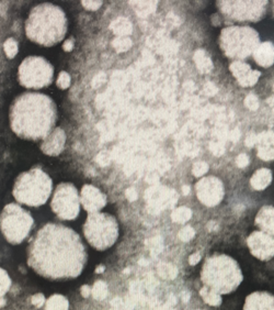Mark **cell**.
<instances>
[{"instance_id": "cell-1", "label": "cell", "mask_w": 274, "mask_h": 310, "mask_svg": "<svg viewBox=\"0 0 274 310\" xmlns=\"http://www.w3.org/2000/svg\"><path fill=\"white\" fill-rule=\"evenodd\" d=\"M28 265L41 277L50 281L75 280L88 261V253L80 235L61 224L49 222L30 241Z\"/></svg>"}, {"instance_id": "cell-2", "label": "cell", "mask_w": 274, "mask_h": 310, "mask_svg": "<svg viewBox=\"0 0 274 310\" xmlns=\"http://www.w3.org/2000/svg\"><path fill=\"white\" fill-rule=\"evenodd\" d=\"M56 121L57 107L50 96L41 92H23L10 106V128L23 140H44L55 129Z\"/></svg>"}, {"instance_id": "cell-3", "label": "cell", "mask_w": 274, "mask_h": 310, "mask_svg": "<svg viewBox=\"0 0 274 310\" xmlns=\"http://www.w3.org/2000/svg\"><path fill=\"white\" fill-rule=\"evenodd\" d=\"M24 27L29 40L41 46L51 48L64 40L68 21L60 7L44 2L32 8Z\"/></svg>"}, {"instance_id": "cell-4", "label": "cell", "mask_w": 274, "mask_h": 310, "mask_svg": "<svg viewBox=\"0 0 274 310\" xmlns=\"http://www.w3.org/2000/svg\"><path fill=\"white\" fill-rule=\"evenodd\" d=\"M203 285L219 295H228L238 289L244 281L239 263L223 253H214L205 258L200 272Z\"/></svg>"}, {"instance_id": "cell-5", "label": "cell", "mask_w": 274, "mask_h": 310, "mask_svg": "<svg viewBox=\"0 0 274 310\" xmlns=\"http://www.w3.org/2000/svg\"><path fill=\"white\" fill-rule=\"evenodd\" d=\"M53 190V180L42 168L33 167L15 178L12 189L14 199L29 207H41L48 203Z\"/></svg>"}, {"instance_id": "cell-6", "label": "cell", "mask_w": 274, "mask_h": 310, "mask_svg": "<svg viewBox=\"0 0 274 310\" xmlns=\"http://www.w3.org/2000/svg\"><path fill=\"white\" fill-rule=\"evenodd\" d=\"M82 231L88 243L97 251L110 249L115 244L120 234L115 217L101 211L88 215Z\"/></svg>"}, {"instance_id": "cell-7", "label": "cell", "mask_w": 274, "mask_h": 310, "mask_svg": "<svg viewBox=\"0 0 274 310\" xmlns=\"http://www.w3.org/2000/svg\"><path fill=\"white\" fill-rule=\"evenodd\" d=\"M34 219L30 211L18 204H8L0 214V231L10 244L18 245L30 235Z\"/></svg>"}, {"instance_id": "cell-8", "label": "cell", "mask_w": 274, "mask_h": 310, "mask_svg": "<svg viewBox=\"0 0 274 310\" xmlns=\"http://www.w3.org/2000/svg\"><path fill=\"white\" fill-rule=\"evenodd\" d=\"M220 49L229 58L245 59L259 45V34L249 27H229L220 32Z\"/></svg>"}, {"instance_id": "cell-9", "label": "cell", "mask_w": 274, "mask_h": 310, "mask_svg": "<svg viewBox=\"0 0 274 310\" xmlns=\"http://www.w3.org/2000/svg\"><path fill=\"white\" fill-rule=\"evenodd\" d=\"M54 67L42 56H28L18 70L20 85L29 89H42L52 84Z\"/></svg>"}, {"instance_id": "cell-10", "label": "cell", "mask_w": 274, "mask_h": 310, "mask_svg": "<svg viewBox=\"0 0 274 310\" xmlns=\"http://www.w3.org/2000/svg\"><path fill=\"white\" fill-rule=\"evenodd\" d=\"M80 194L71 183H60L55 188L51 208L61 220H75L80 214Z\"/></svg>"}, {"instance_id": "cell-11", "label": "cell", "mask_w": 274, "mask_h": 310, "mask_svg": "<svg viewBox=\"0 0 274 310\" xmlns=\"http://www.w3.org/2000/svg\"><path fill=\"white\" fill-rule=\"evenodd\" d=\"M220 9L240 21H258L265 10L263 1H221Z\"/></svg>"}, {"instance_id": "cell-12", "label": "cell", "mask_w": 274, "mask_h": 310, "mask_svg": "<svg viewBox=\"0 0 274 310\" xmlns=\"http://www.w3.org/2000/svg\"><path fill=\"white\" fill-rule=\"evenodd\" d=\"M198 199L208 207H215L221 203L225 190L221 180L214 176L201 178L195 185Z\"/></svg>"}, {"instance_id": "cell-13", "label": "cell", "mask_w": 274, "mask_h": 310, "mask_svg": "<svg viewBox=\"0 0 274 310\" xmlns=\"http://www.w3.org/2000/svg\"><path fill=\"white\" fill-rule=\"evenodd\" d=\"M247 246L257 260L268 262L274 257V236L263 231H253L247 237Z\"/></svg>"}, {"instance_id": "cell-14", "label": "cell", "mask_w": 274, "mask_h": 310, "mask_svg": "<svg viewBox=\"0 0 274 310\" xmlns=\"http://www.w3.org/2000/svg\"><path fill=\"white\" fill-rule=\"evenodd\" d=\"M80 204L87 213H99L107 206V196L94 185H84L80 192Z\"/></svg>"}, {"instance_id": "cell-15", "label": "cell", "mask_w": 274, "mask_h": 310, "mask_svg": "<svg viewBox=\"0 0 274 310\" xmlns=\"http://www.w3.org/2000/svg\"><path fill=\"white\" fill-rule=\"evenodd\" d=\"M66 133L61 128H55L41 144V151L50 156H57L64 151Z\"/></svg>"}, {"instance_id": "cell-16", "label": "cell", "mask_w": 274, "mask_h": 310, "mask_svg": "<svg viewBox=\"0 0 274 310\" xmlns=\"http://www.w3.org/2000/svg\"><path fill=\"white\" fill-rule=\"evenodd\" d=\"M229 70L234 75L239 84L244 87L253 86L260 77V73L258 71L251 70V67L244 63V62L236 61L229 66Z\"/></svg>"}, {"instance_id": "cell-17", "label": "cell", "mask_w": 274, "mask_h": 310, "mask_svg": "<svg viewBox=\"0 0 274 310\" xmlns=\"http://www.w3.org/2000/svg\"><path fill=\"white\" fill-rule=\"evenodd\" d=\"M242 310H274V295L269 292H253L245 299Z\"/></svg>"}, {"instance_id": "cell-18", "label": "cell", "mask_w": 274, "mask_h": 310, "mask_svg": "<svg viewBox=\"0 0 274 310\" xmlns=\"http://www.w3.org/2000/svg\"><path fill=\"white\" fill-rule=\"evenodd\" d=\"M255 222L260 231L274 236V207L269 205L261 207L256 216Z\"/></svg>"}, {"instance_id": "cell-19", "label": "cell", "mask_w": 274, "mask_h": 310, "mask_svg": "<svg viewBox=\"0 0 274 310\" xmlns=\"http://www.w3.org/2000/svg\"><path fill=\"white\" fill-rule=\"evenodd\" d=\"M258 156L271 161L274 159V132H263L257 137Z\"/></svg>"}, {"instance_id": "cell-20", "label": "cell", "mask_w": 274, "mask_h": 310, "mask_svg": "<svg viewBox=\"0 0 274 310\" xmlns=\"http://www.w3.org/2000/svg\"><path fill=\"white\" fill-rule=\"evenodd\" d=\"M253 58L258 64L269 67L274 63V45L271 42H265L257 46L253 52Z\"/></svg>"}, {"instance_id": "cell-21", "label": "cell", "mask_w": 274, "mask_h": 310, "mask_svg": "<svg viewBox=\"0 0 274 310\" xmlns=\"http://www.w3.org/2000/svg\"><path fill=\"white\" fill-rule=\"evenodd\" d=\"M272 182V173L268 168H260L252 175L250 184L257 190L266 189Z\"/></svg>"}, {"instance_id": "cell-22", "label": "cell", "mask_w": 274, "mask_h": 310, "mask_svg": "<svg viewBox=\"0 0 274 310\" xmlns=\"http://www.w3.org/2000/svg\"><path fill=\"white\" fill-rule=\"evenodd\" d=\"M44 310H69V302L65 296L55 294L45 302Z\"/></svg>"}, {"instance_id": "cell-23", "label": "cell", "mask_w": 274, "mask_h": 310, "mask_svg": "<svg viewBox=\"0 0 274 310\" xmlns=\"http://www.w3.org/2000/svg\"><path fill=\"white\" fill-rule=\"evenodd\" d=\"M200 296L202 297V299L204 301L205 304L210 305L212 307H217L221 305L223 303V298H221V295H219V293L214 292L213 289H211L206 286H203L202 288L200 289Z\"/></svg>"}, {"instance_id": "cell-24", "label": "cell", "mask_w": 274, "mask_h": 310, "mask_svg": "<svg viewBox=\"0 0 274 310\" xmlns=\"http://www.w3.org/2000/svg\"><path fill=\"white\" fill-rule=\"evenodd\" d=\"M194 62L198 69L203 73H209L213 69V63L210 59V56L206 54L204 50H198L194 53Z\"/></svg>"}, {"instance_id": "cell-25", "label": "cell", "mask_w": 274, "mask_h": 310, "mask_svg": "<svg viewBox=\"0 0 274 310\" xmlns=\"http://www.w3.org/2000/svg\"><path fill=\"white\" fill-rule=\"evenodd\" d=\"M111 29L120 37H125L132 32V23L125 18H118L112 22Z\"/></svg>"}, {"instance_id": "cell-26", "label": "cell", "mask_w": 274, "mask_h": 310, "mask_svg": "<svg viewBox=\"0 0 274 310\" xmlns=\"http://www.w3.org/2000/svg\"><path fill=\"white\" fill-rule=\"evenodd\" d=\"M11 278L6 270L0 267V297H3L11 288Z\"/></svg>"}, {"instance_id": "cell-27", "label": "cell", "mask_w": 274, "mask_h": 310, "mask_svg": "<svg viewBox=\"0 0 274 310\" xmlns=\"http://www.w3.org/2000/svg\"><path fill=\"white\" fill-rule=\"evenodd\" d=\"M3 50L8 59H13L18 53V43L17 41L12 38H9L4 41Z\"/></svg>"}, {"instance_id": "cell-28", "label": "cell", "mask_w": 274, "mask_h": 310, "mask_svg": "<svg viewBox=\"0 0 274 310\" xmlns=\"http://www.w3.org/2000/svg\"><path fill=\"white\" fill-rule=\"evenodd\" d=\"M191 218V210L185 207H180L172 214V220L174 222H179V224H183V222L188 221Z\"/></svg>"}, {"instance_id": "cell-29", "label": "cell", "mask_w": 274, "mask_h": 310, "mask_svg": "<svg viewBox=\"0 0 274 310\" xmlns=\"http://www.w3.org/2000/svg\"><path fill=\"white\" fill-rule=\"evenodd\" d=\"M91 293H92V295H94L95 299L102 301V299L107 296V293H108L106 283H103L101 281H98L97 283H95L94 287H92L91 289Z\"/></svg>"}, {"instance_id": "cell-30", "label": "cell", "mask_w": 274, "mask_h": 310, "mask_svg": "<svg viewBox=\"0 0 274 310\" xmlns=\"http://www.w3.org/2000/svg\"><path fill=\"white\" fill-rule=\"evenodd\" d=\"M113 46L117 52H124L127 51L132 46V41L127 37H118L112 42Z\"/></svg>"}, {"instance_id": "cell-31", "label": "cell", "mask_w": 274, "mask_h": 310, "mask_svg": "<svg viewBox=\"0 0 274 310\" xmlns=\"http://www.w3.org/2000/svg\"><path fill=\"white\" fill-rule=\"evenodd\" d=\"M70 75L67 72H61L57 78V87L60 89H67L70 86Z\"/></svg>"}, {"instance_id": "cell-32", "label": "cell", "mask_w": 274, "mask_h": 310, "mask_svg": "<svg viewBox=\"0 0 274 310\" xmlns=\"http://www.w3.org/2000/svg\"><path fill=\"white\" fill-rule=\"evenodd\" d=\"M209 170V165L208 163L205 162H196L194 165H193V169H192V173L194 176L196 177H201L203 176V175L208 172Z\"/></svg>"}, {"instance_id": "cell-33", "label": "cell", "mask_w": 274, "mask_h": 310, "mask_svg": "<svg viewBox=\"0 0 274 310\" xmlns=\"http://www.w3.org/2000/svg\"><path fill=\"white\" fill-rule=\"evenodd\" d=\"M135 6H137V12H142V10H144L143 12L149 13L153 12V10L156 8V2H151V1H135Z\"/></svg>"}, {"instance_id": "cell-34", "label": "cell", "mask_w": 274, "mask_h": 310, "mask_svg": "<svg viewBox=\"0 0 274 310\" xmlns=\"http://www.w3.org/2000/svg\"><path fill=\"white\" fill-rule=\"evenodd\" d=\"M245 105L250 110H256L259 107V101H258V97L255 95H248L245 99Z\"/></svg>"}, {"instance_id": "cell-35", "label": "cell", "mask_w": 274, "mask_h": 310, "mask_svg": "<svg viewBox=\"0 0 274 310\" xmlns=\"http://www.w3.org/2000/svg\"><path fill=\"white\" fill-rule=\"evenodd\" d=\"M31 302H32V305L33 306H35L36 308H41V307L44 306L46 301H45V297H44L43 294L38 293V294H35V295L32 296V298H31Z\"/></svg>"}, {"instance_id": "cell-36", "label": "cell", "mask_w": 274, "mask_h": 310, "mask_svg": "<svg viewBox=\"0 0 274 310\" xmlns=\"http://www.w3.org/2000/svg\"><path fill=\"white\" fill-rule=\"evenodd\" d=\"M82 7L90 11H96L102 6V1H81Z\"/></svg>"}, {"instance_id": "cell-37", "label": "cell", "mask_w": 274, "mask_h": 310, "mask_svg": "<svg viewBox=\"0 0 274 310\" xmlns=\"http://www.w3.org/2000/svg\"><path fill=\"white\" fill-rule=\"evenodd\" d=\"M248 164H249V157H248L247 154L241 153L237 156V165L239 167H246Z\"/></svg>"}, {"instance_id": "cell-38", "label": "cell", "mask_w": 274, "mask_h": 310, "mask_svg": "<svg viewBox=\"0 0 274 310\" xmlns=\"http://www.w3.org/2000/svg\"><path fill=\"white\" fill-rule=\"evenodd\" d=\"M194 232L192 230V228H190V227H187V228H184L182 230V232L180 233V236L181 239H183V241H189V239H191V237L193 236Z\"/></svg>"}, {"instance_id": "cell-39", "label": "cell", "mask_w": 274, "mask_h": 310, "mask_svg": "<svg viewBox=\"0 0 274 310\" xmlns=\"http://www.w3.org/2000/svg\"><path fill=\"white\" fill-rule=\"evenodd\" d=\"M75 46V42L72 39H69V40H66L65 43L63 44V50L65 52H70L72 49H74Z\"/></svg>"}, {"instance_id": "cell-40", "label": "cell", "mask_w": 274, "mask_h": 310, "mask_svg": "<svg viewBox=\"0 0 274 310\" xmlns=\"http://www.w3.org/2000/svg\"><path fill=\"white\" fill-rule=\"evenodd\" d=\"M200 260H201V255L199 254V253H195V254H192L189 257V262H190L191 265L198 264V263L200 262Z\"/></svg>"}, {"instance_id": "cell-41", "label": "cell", "mask_w": 274, "mask_h": 310, "mask_svg": "<svg viewBox=\"0 0 274 310\" xmlns=\"http://www.w3.org/2000/svg\"><path fill=\"white\" fill-rule=\"evenodd\" d=\"M90 293H91V288H90V286H88V285L81 286V288H80V294H81V296H82V297L87 298L88 296L90 295Z\"/></svg>"}, {"instance_id": "cell-42", "label": "cell", "mask_w": 274, "mask_h": 310, "mask_svg": "<svg viewBox=\"0 0 274 310\" xmlns=\"http://www.w3.org/2000/svg\"><path fill=\"white\" fill-rule=\"evenodd\" d=\"M4 305H6V301H4L3 297H0V307L4 306Z\"/></svg>"}, {"instance_id": "cell-43", "label": "cell", "mask_w": 274, "mask_h": 310, "mask_svg": "<svg viewBox=\"0 0 274 310\" xmlns=\"http://www.w3.org/2000/svg\"><path fill=\"white\" fill-rule=\"evenodd\" d=\"M102 271H105V266H99L96 270V273H101Z\"/></svg>"}]
</instances>
